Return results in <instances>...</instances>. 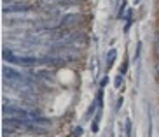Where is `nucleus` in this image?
<instances>
[{"label":"nucleus","instance_id":"f257e3e1","mask_svg":"<svg viewBox=\"0 0 159 137\" xmlns=\"http://www.w3.org/2000/svg\"><path fill=\"white\" fill-rule=\"evenodd\" d=\"M2 58L5 61H11V63H18V65H26V67H32L35 63H39V60L35 56H21V55H16L9 49V47H5L4 51H2Z\"/></svg>","mask_w":159,"mask_h":137},{"label":"nucleus","instance_id":"423d86ee","mask_svg":"<svg viewBox=\"0 0 159 137\" xmlns=\"http://www.w3.org/2000/svg\"><path fill=\"white\" fill-rule=\"evenodd\" d=\"M116 58V51H108V60H107V65L110 67L112 65V60Z\"/></svg>","mask_w":159,"mask_h":137},{"label":"nucleus","instance_id":"0eeeda50","mask_svg":"<svg viewBox=\"0 0 159 137\" xmlns=\"http://www.w3.org/2000/svg\"><path fill=\"white\" fill-rule=\"evenodd\" d=\"M156 79L159 81V63H157V67H156Z\"/></svg>","mask_w":159,"mask_h":137},{"label":"nucleus","instance_id":"20e7f679","mask_svg":"<svg viewBox=\"0 0 159 137\" xmlns=\"http://www.w3.org/2000/svg\"><path fill=\"white\" fill-rule=\"evenodd\" d=\"M2 74H4L5 81H23L25 79V76L21 74V72H18L16 69H11L9 65L2 67Z\"/></svg>","mask_w":159,"mask_h":137},{"label":"nucleus","instance_id":"39448f33","mask_svg":"<svg viewBox=\"0 0 159 137\" xmlns=\"http://www.w3.org/2000/svg\"><path fill=\"white\" fill-rule=\"evenodd\" d=\"M32 9H33V5H30V4H19V2H16L12 5H5L4 14H9V12H26V11H32Z\"/></svg>","mask_w":159,"mask_h":137},{"label":"nucleus","instance_id":"f03ea898","mask_svg":"<svg viewBox=\"0 0 159 137\" xmlns=\"http://www.w3.org/2000/svg\"><path fill=\"white\" fill-rule=\"evenodd\" d=\"M2 113L5 116H14V118H23V120H30L33 116L32 111L25 107H18V105H11V104H4L2 105Z\"/></svg>","mask_w":159,"mask_h":137},{"label":"nucleus","instance_id":"6e6552de","mask_svg":"<svg viewBox=\"0 0 159 137\" xmlns=\"http://www.w3.org/2000/svg\"><path fill=\"white\" fill-rule=\"evenodd\" d=\"M156 58L159 60V42H157V46H156Z\"/></svg>","mask_w":159,"mask_h":137},{"label":"nucleus","instance_id":"7ed1b4c3","mask_svg":"<svg viewBox=\"0 0 159 137\" xmlns=\"http://www.w3.org/2000/svg\"><path fill=\"white\" fill-rule=\"evenodd\" d=\"M82 23V16L80 14H66L65 18L60 21V28H70V27H77Z\"/></svg>","mask_w":159,"mask_h":137}]
</instances>
